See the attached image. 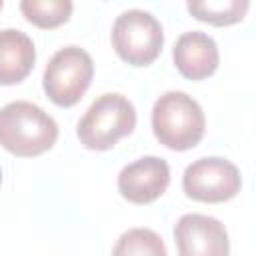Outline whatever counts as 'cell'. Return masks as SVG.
I'll return each mask as SVG.
<instances>
[{
	"instance_id": "6da1fadb",
	"label": "cell",
	"mask_w": 256,
	"mask_h": 256,
	"mask_svg": "<svg viewBox=\"0 0 256 256\" xmlns=\"http://www.w3.org/2000/svg\"><path fill=\"white\" fill-rule=\"evenodd\" d=\"M58 138L56 120L38 104L16 100L0 108V146L14 156H40Z\"/></svg>"
},
{
	"instance_id": "7a4b0ae2",
	"label": "cell",
	"mask_w": 256,
	"mask_h": 256,
	"mask_svg": "<svg viewBox=\"0 0 256 256\" xmlns=\"http://www.w3.org/2000/svg\"><path fill=\"white\" fill-rule=\"evenodd\" d=\"M152 130L166 148L190 150L202 140L206 130L202 106L186 92L168 90L154 102Z\"/></svg>"
},
{
	"instance_id": "3957f363",
	"label": "cell",
	"mask_w": 256,
	"mask_h": 256,
	"mask_svg": "<svg viewBox=\"0 0 256 256\" xmlns=\"http://www.w3.org/2000/svg\"><path fill=\"white\" fill-rule=\"evenodd\" d=\"M136 126V108L122 94L98 96L78 122L76 134L90 150H110Z\"/></svg>"
},
{
	"instance_id": "277c9868",
	"label": "cell",
	"mask_w": 256,
	"mask_h": 256,
	"mask_svg": "<svg viewBox=\"0 0 256 256\" xmlns=\"http://www.w3.org/2000/svg\"><path fill=\"white\" fill-rule=\"evenodd\" d=\"M112 46L116 54L132 66L152 64L164 46L162 24L146 10H124L112 26Z\"/></svg>"
},
{
	"instance_id": "5b68a950",
	"label": "cell",
	"mask_w": 256,
	"mask_h": 256,
	"mask_svg": "<svg viewBox=\"0 0 256 256\" xmlns=\"http://www.w3.org/2000/svg\"><path fill=\"white\" fill-rule=\"evenodd\" d=\"M94 76V62L80 46H64L48 60L42 86L46 96L62 108L74 106L88 90Z\"/></svg>"
},
{
	"instance_id": "8992f818",
	"label": "cell",
	"mask_w": 256,
	"mask_h": 256,
	"mask_svg": "<svg viewBox=\"0 0 256 256\" xmlns=\"http://www.w3.org/2000/svg\"><path fill=\"white\" fill-rule=\"evenodd\" d=\"M182 188L188 198L198 202H226L242 188V176L236 164L218 156H206L192 162L182 176Z\"/></svg>"
},
{
	"instance_id": "52a82bcc",
	"label": "cell",
	"mask_w": 256,
	"mask_h": 256,
	"mask_svg": "<svg viewBox=\"0 0 256 256\" xmlns=\"http://www.w3.org/2000/svg\"><path fill=\"white\" fill-rule=\"evenodd\" d=\"M178 256H228L230 242L224 224L206 214H184L174 226Z\"/></svg>"
},
{
	"instance_id": "ba28073f",
	"label": "cell",
	"mask_w": 256,
	"mask_h": 256,
	"mask_svg": "<svg viewBox=\"0 0 256 256\" xmlns=\"http://www.w3.org/2000/svg\"><path fill=\"white\" fill-rule=\"evenodd\" d=\"M170 184V166L164 158L142 156L126 164L118 174V190L132 204H148L160 198Z\"/></svg>"
},
{
	"instance_id": "9c48e42d",
	"label": "cell",
	"mask_w": 256,
	"mask_h": 256,
	"mask_svg": "<svg viewBox=\"0 0 256 256\" xmlns=\"http://www.w3.org/2000/svg\"><path fill=\"white\" fill-rule=\"evenodd\" d=\"M174 64L178 72L188 80H204L212 76L218 68V46L206 32H184L178 36L172 50Z\"/></svg>"
},
{
	"instance_id": "30bf717a",
	"label": "cell",
	"mask_w": 256,
	"mask_h": 256,
	"mask_svg": "<svg viewBox=\"0 0 256 256\" xmlns=\"http://www.w3.org/2000/svg\"><path fill=\"white\" fill-rule=\"evenodd\" d=\"M36 48L28 34L16 28L0 30V84L22 82L34 68Z\"/></svg>"
},
{
	"instance_id": "8fae6325",
	"label": "cell",
	"mask_w": 256,
	"mask_h": 256,
	"mask_svg": "<svg viewBox=\"0 0 256 256\" xmlns=\"http://www.w3.org/2000/svg\"><path fill=\"white\" fill-rule=\"evenodd\" d=\"M248 0H204V2H188V12L202 22L212 26H228L240 22L248 10Z\"/></svg>"
},
{
	"instance_id": "7c38bea8",
	"label": "cell",
	"mask_w": 256,
	"mask_h": 256,
	"mask_svg": "<svg viewBox=\"0 0 256 256\" xmlns=\"http://www.w3.org/2000/svg\"><path fill=\"white\" fill-rule=\"evenodd\" d=\"M112 256H168L164 240L150 228H130L114 244Z\"/></svg>"
},
{
	"instance_id": "4fadbf2b",
	"label": "cell",
	"mask_w": 256,
	"mask_h": 256,
	"mask_svg": "<svg viewBox=\"0 0 256 256\" xmlns=\"http://www.w3.org/2000/svg\"><path fill=\"white\" fill-rule=\"evenodd\" d=\"M20 10L28 22L38 28H56L72 14L70 0H22Z\"/></svg>"
},
{
	"instance_id": "5bb4252c",
	"label": "cell",
	"mask_w": 256,
	"mask_h": 256,
	"mask_svg": "<svg viewBox=\"0 0 256 256\" xmlns=\"http://www.w3.org/2000/svg\"><path fill=\"white\" fill-rule=\"evenodd\" d=\"M0 184H2V170H0Z\"/></svg>"
},
{
	"instance_id": "9a60e30c",
	"label": "cell",
	"mask_w": 256,
	"mask_h": 256,
	"mask_svg": "<svg viewBox=\"0 0 256 256\" xmlns=\"http://www.w3.org/2000/svg\"><path fill=\"white\" fill-rule=\"evenodd\" d=\"M0 10H2V0H0Z\"/></svg>"
}]
</instances>
